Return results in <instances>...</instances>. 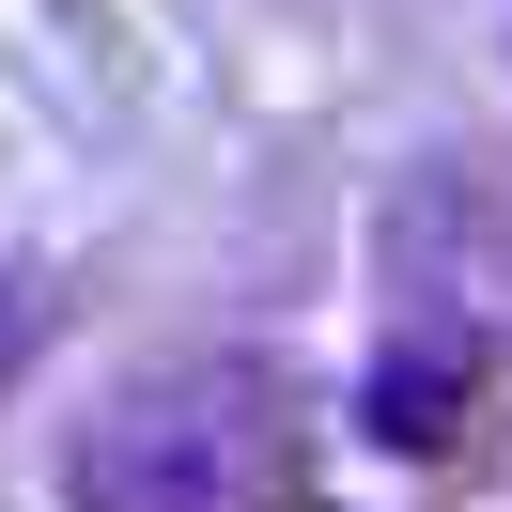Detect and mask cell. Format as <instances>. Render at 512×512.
Segmentation results:
<instances>
[{
    "label": "cell",
    "mask_w": 512,
    "mask_h": 512,
    "mask_svg": "<svg viewBox=\"0 0 512 512\" xmlns=\"http://www.w3.org/2000/svg\"><path fill=\"white\" fill-rule=\"evenodd\" d=\"M295 497V388L249 342L140 357L63 435V512H280Z\"/></svg>",
    "instance_id": "cell-1"
},
{
    "label": "cell",
    "mask_w": 512,
    "mask_h": 512,
    "mask_svg": "<svg viewBox=\"0 0 512 512\" xmlns=\"http://www.w3.org/2000/svg\"><path fill=\"white\" fill-rule=\"evenodd\" d=\"M450 512H512V419H481L466 466H450Z\"/></svg>",
    "instance_id": "cell-2"
},
{
    "label": "cell",
    "mask_w": 512,
    "mask_h": 512,
    "mask_svg": "<svg viewBox=\"0 0 512 512\" xmlns=\"http://www.w3.org/2000/svg\"><path fill=\"white\" fill-rule=\"evenodd\" d=\"M280 512H342V497H280Z\"/></svg>",
    "instance_id": "cell-3"
}]
</instances>
